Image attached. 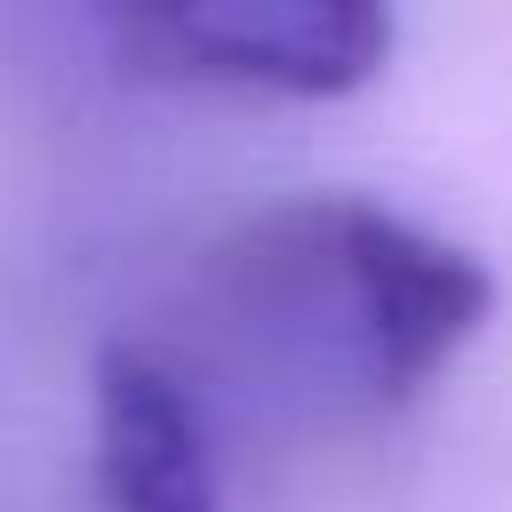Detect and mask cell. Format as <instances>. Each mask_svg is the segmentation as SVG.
Wrapping results in <instances>:
<instances>
[{
	"instance_id": "cell-1",
	"label": "cell",
	"mask_w": 512,
	"mask_h": 512,
	"mask_svg": "<svg viewBox=\"0 0 512 512\" xmlns=\"http://www.w3.org/2000/svg\"><path fill=\"white\" fill-rule=\"evenodd\" d=\"M496 312V272L360 192L256 208L200 264V336L232 384L296 424L408 408Z\"/></svg>"
},
{
	"instance_id": "cell-2",
	"label": "cell",
	"mask_w": 512,
	"mask_h": 512,
	"mask_svg": "<svg viewBox=\"0 0 512 512\" xmlns=\"http://www.w3.org/2000/svg\"><path fill=\"white\" fill-rule=\"evenodd\" d=\"M104 40L128 72L248 88V96H352L392 56V16L368 0H184L112 8Z\"/></svg>"
},
{
	"instance_id": "cell-3",
	"label": "cell",
	"mask_w": 512,
	"mask_h": 512,
	"mask_svg": "<svg viewBox=\"0 0 512 512\" xmlns=\"http://www.w3.org/2000/svg\"><path fill=\"white\" fill-rule=\"evenodd\" d=\"M96 496L104 512H224L208 400L144 344L96 360Z\"/></svg>"
}]
</instances>
